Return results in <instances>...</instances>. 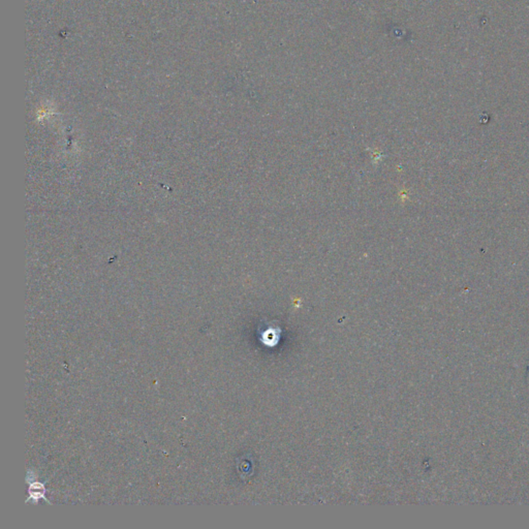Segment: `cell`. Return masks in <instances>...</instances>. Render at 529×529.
<instances>
[{
    "instance_id": "cell-1",
    "label": "cell",
    "mask_w": 529,
    "mask_h": 529,
    "mask_svg": "<svg viewBox=\"0 0 529 529\" xmlns=\"http://www.w3.org/2000/svg\"><path fill=\"white\" fill-rule=\"evenodd\" d=\"M29 493H30V497H34V499H36V497H38V499H45L44 484H41V483L31 484L30 488H29Z\"/></svg>"
}]
</instances>
